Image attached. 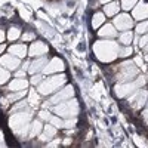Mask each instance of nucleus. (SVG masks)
I'll use <instances>...</instances> for the list:
<instances>
[{
  "label": "nucleus",
  "instance_id": "9b49d317",
  "mask_svg": "<svg viewBox=\"0 0 148 148\" xmlns=\"http://www.w3.org/2000/svg\"><path fill=\"white\" fill-rule=\"evenodd\" d=\"M49 52V46L43 42V40H33L31 45L28 46V58H39V56H45Z\"/></svg>",
  "mask_w": 148,
  "mask_h": 148
},
{
  "label": "nucleus",
  "instance_id": "393cba45",
  "mask_svg": "<svg viewBox=\"0 0 148 148\" xmlns=\"http://www.w3.org/2000/svg\"><path fill=\"white\" fill-rule=\"evenodd\" d=\"M39 96H40V93L37 92V89H34V86L31 89H28V92H27V101H28L30 107L36 108L37 105H39Z\"/></svg>",
  "mask_w": 148,
  "mask_h": 148
},
{
  "label": "nucleus",
  "instance_id": "a878e982",
  "mask_svg": "<svg viewBox=\"0 0 148 148\" xmlns=\"http://www.w3.org/2000/svg\"><path fill=\"white\" fill-rule=\"evenodd\" d=\"M145 33H148V19L135 22V34H136V36H142Z\"/></svg>",
  "mask_w": 148,
  "mask_h": 148
},
{
  "label": "nucleus",
  "instance_id": "a19ab883",
  "mask_svg": "<svg viewBox=\"0 0 148 148\" xmlns=\"http://www.w3.org/2000/svg\"><path fill=\"white\" fill-rule=\"evenodd\" d=\"M73 142V138H64L62 139V145H70Z\"/></svg>",
  "mask_w": 148,
  "mask_h": 148
},
{
  "label": "nucleus",
  "instance_id": "ea45409f",
  "mask_svg": "<svg viewBox=\"0 0 148 148\" xmlns=\"http://www.w3.org/2000/svg\"><path fill=\"white\" fill-rule=\"evenodd\" d=\"M6 49H8V46H6L5 43H2V45H0V56H2V55L5 53V51H6Z\"/></svg>",
  "mask_w": 148,
  "mask_h": 148
},
{
  "label": "nucleus",
  "instance_id": "a18cd8bd",
  "mask_svg": "<svg viewBox=\"0 0 148 148\" xmlns=\"http://www.w3.org/2000/svg\"><path fill=\"white\" fill-rule=\"evenodd\" d=\"M145 52H148V45H147V46L144 47V53H145Z\"/></svg>",
  "mask_w": 148,
  "mask_h": 148
},
{
  "label": "nucleus",
  "instance_id": "20e7f679",
  "mask_svg": "<svg viewBox=\"0 0 148 148\" xmlns=\"http://www.w3.org/2000/svg\"><path fill=\"white\" fill-rule=\"evenodd\" d=\"M141 74L139 67L130 59H125L120 65L116 67V74H114V80L116 83H123V82H129L136 79Z\"/></svg>",
  "mask_w": 148,
  "mask_h": 148
},
{
  "label": "nucleus",
  "instance_id": "7c9ffc66",
  "mask_svg": "<svg viewBox=\"0 0 148 148\" xmlns=\"http://www.w3.org/2000/svg\"><path fill=\"white\" fill-rule=\"evenodd\" d=\"M133 53V49L130 46H120V51H119V58L120 59H126Z\"/></svg>",
  "mask_w": 148,
  "mask_h": 148
},
{
  "label": "nucleus",
  "instance_id": "c9c22d12",
  "mask_svg": "<svg viewBox=\"0 0 148 148\" xmlns=\"http://www.w3.org/2000/svg\"><path fill=\"white\" fill-rule=\"evenodd\" d=\"M148 45V33H145V34H142V36H139V47H145Z\"/></svg>",
  "mask_w": 148,
  "mask_h": 148
},
{
  "label": "nucleus",
  "instance_id": "f8f14e48",
  "mask_svg": "<svg viewBox=\"0 0 148 148\" xmlns=\"http://www.w3.org/2000/svg\"><path fill=\"white\" fill-rule=\"evenodd\" d=\"M22 64V59H19L18 56L12 55V53H3L2 56H0V65L5 67L6 70L9 71H16Z\"/></svg>",
  "mask_w": 148,
  "mask_h": 148
},
{
  "label": "nucleus",
  "instance_id": "c85d7f7f",
  "mask_svg": "<svg viewBox=\"0 0 148 148\" xmlns=\"http://www.w3.org/2000/svg\"><path fill=\"white\" fill-rule=\"evenodd\" d=\"M47 123V121H46ZM49 123L51 125H53L56 129H64V119L59 117V116H51V119H49Z\"/></svg>",
  "mask_w": 148,
  "mask_h": 148
},
{
  "label": "nucleus",
  "instance_id": "6ab92c4d",
  "mask_svg": "<svg viewBox=\"0 0 148 148\" xmlns=\"http://www.w3.org/2000/svg\"><path fill=\"white\" fill-rule=\"evenodd\" d=\"M120 10H121V8H120L119 0H113V2H110V3L102 5V12L105 14L107 18H114Z\"/></svg>",
  "mask_w": 148,
  "mask_h": 148
},
{
  "label": "nucleus",
  "instance_id": "1a4fd4ad",
  "mask_svg": "<svg viewBox=\"0 0 148 148\" xmlns=\"http://www.w3.org/2000/svg\"><path fill=\"white\" fill-rule=\"evenodd\" d=\"M126 99H127V104H129L130 108H133V110H142L147 105V102H148V90L139 88L138 90H135L132 95H129Z\"/></svg>",
  "mask_w": 148,
  "mask_h": 148
},
{
  "label": "nucleus",
  "instance_id": "423d86ee",
  "mask_svg": "<svg viewBox=\"0 0 148 148\" xmlns=\"http://www.w3.org/2000/svg\"><path fill=\"white\" fill-rule=\"evenodd\" d=\"M51 111L55 113L56 116L62 117V119H68V117H77L80 114V104L76 98H70V99L56 104L53 107H51Z\"/></svg>",
  "mask_w": 148,
  "mask_h": 148
},
{
  "label": "nucleus",
  "instance_id": "6e6552de",
  "mask_svg": "<svg viewBox=\"0 0 148 148\" xmlns=\"http://www.w3.org/2000/svg\"><path fill=\"white\" fill-rule=\"evenodd\" d=\"M113 25L117 28V31H126V30H133L135 27V19L132 18V15L129 12H123L120 10L119 14L113 18Z\"/></svg>",
  "mask_w": 148,
  "mask_h": 148
},
{
  "label": "nucleus",
  "instance_id": "cd10ccee",
  "mask_svg": "<svg viewBox=\"0 0 148 148\" xmlns=\"http://www.w3.org/2000/svg\"><path fill=\"white\" fill-rule=\"evenodd\" d=\"M9 80H10V71L0 65V86L8 84Z\"/></svg>",
  "mask_w": 148,
  "mask_h": 148
},
{
  "label": "nucleus",
  "instance_id": "c756f323",
  "mask_svg": "<svg viewBox=\"0 0 148 148\" xmlns=\"http://www.w3.org/2000/svg\"><path fill=\"white\" fill-rule=\"evenodd\" d=\"M45 74L43 73H36V74H31V77H30V86H34V88H37L40 83H42V80L45 79L43 77Z\"/></svg>",
  "mask_w": 148,
  "mask_h": 148
},
{
  "label": "nucleus",
  "instance_id": "4468645a",
  "mask_svg": "<svg viewBox=\"0 0 148 148\" xmlns=\"http://www.w3.org/2000/svg\"><path fill=\"white\" fill-rule=\"evenodd\" d=\"M8 52L18 56L19 59H25L28 58V46L25 45V42H14V45H10L8 47Z\"/></svg>",
  "mask_w": 148,
  "mask_h": 148
},
{
  "label": "nucleus",
  "instance_id": "2f4dec72",
  "mask_svg": "<svg viewBox=\"0 0 148 148\" xmlns=\"http://www.w3.org/2000/svg\"><path fill=\"white\" fill-rule=\"evenodd\" d=\"M21 40L25 42V43H31L33 40H36V33L28 30V31H22V36H21Z\"/></svg>",
  "mask_w": 148,
  "mask_h": 148
},
{
  "label": "nucleus",
  "instance_id": "9d476101",
  "mask_svg": "<svg viewBox=\"0 0 148 148\" xmlns=\"http://www.w3.org/2000/svg\"><path fill=\"white\" fill-rule=\"evenodd\" d=\"M65 70V64H64V61L61 59L59 56H53L47 61V64L46 67L43 68V74L45 76H51V74H56V73H62Z\"/></svg>",
  "mask_w": 148,
  "mask_h": 148
},
{
  "label": "nucleus",
  "instance_id": "a211bd4d",
  "mask_svg": "<svg viewBox=\"0 0 148 148\" xmlns=\"http://www.w3.org/2000/svg\"><path fill=\"white\" fill-rule=\"evenodd\" d=\"M56 133H58V129L53 126V125H51V123H46V125L43 126V130H42V133L37 136V139H39L40 142H49L51 139H53L55 136H56Z\"/></svg>",
  "mask_w": 148,
  "mask_h": 148
},
{
  "label": "nucleus",
  "instance_id": "7ed1b4c3",
  "mask_svg": "<svg viewBox=\"0 0 148 148\" xmlns=\"http://www.w3.org/2000/svg\"><path fill=\"white\" fill-rule=\"evenodd\" d=\"M67 74L62 73H56V74H51L47 76V79H43L42 83L37 86V92H39L42 96H51L52 93L58 92L62 86L67 84Z\"/></svg>",
  "mask_w": 148,
  "mask_h": 148
},
{
  "label": "nucleus",
  "instance_id": "4be33fe9",
  "mask_svg": "<svg viewBox=\"0 0 148 148\" xmlns=\"http://www.w3.org/2000/svg\"><path fill=\"white\" fill-rule=\"evenodd\" d=\"M133 37H135L133 30L120 31V33H119V36H117V42H119L121 46H130V45H132V42H133Z\"/></svg>",
  "mask_w": 148,
  "mask_h": 148
},
{
  "label": "nucleus",
  "instance_id": "5701e85b",
  "mask_svg": "<svg viewBox=\"0 0 148 148\" xmlns=\"http://www.w3.org/2000/svg\"><path fill=\"white\" fill-rule=\"evenodd\" d=\"M21 36H22V30L18 27V25H12L8 31H6V40L9 42H18L21 39Z\"/></svg>",
  "mask_w": 148,
  "mask_h": 148
},
{
  "label": "nucleus",
  "instance_id": "f704fd0d",
  "mask_svg": "<svg viewBox=\"0 0 148 148\" xmlns=\"http://www.w3.org/2000/svg\"><path fill=\"white\" fill-rule=\"evenodd\" d=\"M59 145H62V138H53V139H51L47 144H46V147H49V148H55V147H59Z\"/></svg>",
  "mask_w": 148,
  "mask_h": 148
},
{
  "label": "nucleus",
  "instance_id": "e433bc0d",
  "mask_svg": "<svg viewBox=\"0 0 148 148\" xmlns=\"http://www.w3.org/2000/svg\"><path fill=\"white\" fill-rule=\"evenodd\" d=\"M14 77H27V71L19 67L16 71H14Z\"/></svg>",
  "mask_w": 148,
  "mask_h": 148
},
{
  "label": "nucleus",
  "instance_id": "b1692460",
  "mask_svg": "<svg viewBox=\"0 0 148 148\" xmlns=\"http://www.w3.org/2000/svg\"><path fill=\"white\" fill-rule=\"evenodd\" d=\"M27 92H28V89L27 90H9L5 96L9 99V102L10 104H14V102H16V101H19V99H24L25 98V95H27Z\"/></svg>",
  "mask_w": 148,
  "mask_h": 148
},
{
  "label": "nucleus",
  "instance_id": "f3484780",
  "mask_svg": "<svg viewBox=\"0 0 148 148\" xmlns=\"http://www.w3.org/2000/svg\"><path fill=\"white\" fill-rule=\"evenodd\" d=\"M30 88V80H27V77H14L10 79L8 83V89L9 90H27Z\"/></svg>",
  "mask_w": 148,
  "mask_h": 148
},
{
  "label": "nucleus",
  "instance_id": "0eeeda50",
  "mask_svg": "<svg viewBox=\"0 0 148 148\" xmlns=\"http://www.w3.org/2000/svg\"><path fill=\"white\" fill-rule=\"evenodd\" d=\"M73 96H74V88H73L71 84H65L58 92H55V93H52L51 96H49V99L43 104V108L53 107L56 104H61V102L70 99V98H73Z\"/></svg>",
  "mask_w": 148,
  "mask_h": 148
},
{
  "label": "nucleus",
  "instance_id": "72a5a7b5",
  "mask_svg": "<svg viewBox=\"0 0 148 148\" xmlns=\"http://www.w3.org/2000/svg\"><path fill=\"white\" fill-rule=\"evenodd\" d=\"M51 116H52V113H51L49 110H46V108H43V110L39 111V119H40L42 121H49Z\"/></svg>",
  "mask_w": 148,
  "mask_h": 148
},
{
  "label": "nucleus",
  "instance_id": "473e14b6",
  "mask_svg": "<svg viewBox=\"0 0 148 148\" xmlns=\"http://www.w3.org/2000/svg\"><path fill=\"white\" fill-rule=\"evenodd\" d=\"M76 117H68V119H64V129H74L76 126Z\"/></svg>",
  "mask_w": 148,
  "mask_h": 148
},
{
  "label": "nucleus",
  "instance_id": "4c0bfd02",
  "mask_svg": "<svg viewBox=\"0 0 148 148\" xmlns=\"http://www.w3.org/2000/svg\"><path fill=\"white\" fill-rule=\"evenodd\" d=\"M142 119H144V121L148 125V104L145 105V108L142 110Z\"/></svg>",
  "mask_w": 148,
  "mask_h": 148
},
{
  "label": "nucleus",
  "instance_id": "bb28decb",
  "mask_svg": "<svg viewBox=\"0 0 148 148\" xmlns=\"http://www.w3.org/2000/svg\"><path fill=\"white\" fill-rule=\"evenodd\" d=\"M139 0H120V8L123 12H130Z\"/></svg>",
  "mask_w": 148,
  "mask_h": 148
},
{
  "label": "nucleus",
  "instance_id": "39448f33",
  "mask_svg": "<svg viewBox=\"0 0 148 148\" xmlns=\"http://www.w3.org/2000/svg\"><path fill=\"white\" fill-rule=\"evenodd\" d=\"M145 77L142 76V74H139V76L136 79L133 80H129V82H123V83H116L114 84V93L117 98H120V99H126V98L129 95H132L135 90H138L139 88H144L145 84Z\"/></svg>",
  "mask_w": 148,
  "mask_h": 148
},
{
  "label": "nucleus",
  "instance_id": "ddd939ff",
  "mask_svg": "<svg viewBox=\"0 0 148 148\" xmlns=\"http://www.w3.org/2000/svg\"><path fill=\"white\" fill-rule=\"evenodd\" d=\"M130 15L135 19V22L148 19V2H145V0H139V2L135 5V8L130 10Z\"/></svg>",
  "mask_w": 148,
  "mask_h": 148
},
{
  "label": "nucleus",
  "instance_id": "dca6fc26",
  "mask_svg": "<svg viewBox=\"0 0 148 148\" xmlns=\"http://www.w3.org/2000/svg\"><path fill=\"white\" fill-rule=\"evenodd\" d=\"M49 58L45 55V56H39V58H33L30 61V65H28V70L27 73L28 74H36V73H42L43 68L46 67Z\"/></svg>",
  "mask_w": 148,
  "mask_h": 148
},
{
  "label": "nucleus",
  "instance_id": "f03ea898",
  "mask_svg": "<svg viewBox=\"0 0 148 148\" xmlns=\"http://www.w3.org/2000/svg\"><path fill=\"white\" fill-rule=\"evenodd\" d=\"M120 43L116 39H99L92 45V52L95 58L102 64H111L119 58Z\"/></svg>",
  "mask_w": 148,
  "mask_h": 148
},
{
  "label": "nucleus",
  "instance_id": "58836bf2",
  "mask_svg": "<svg viewBox=\"0 0 148 148\" xmlns=\"http://www.w3.org/2000/svg\"><path fill=\"white\" fill-rule=\"evenodd\" d=\"M5 40H6V31L5 30H0V45L5 43Z\"/></svg>",
  "mask_w": 148,
  "mask_h": 148
},
{
  "label": "nucleus",
  "instance_id": "412c9836",
  "mask_svg": "<svg viewBox=\"0 0 148 148\" xmlns=\"http://www.w3.org/2000/svg\"><path fill=\"white\" fill-rule=\"evenodd\" d=\"M105 22H107V16H105V14H104L102 10L93 12V15H92V18H90V27H92V30L96 31L99 27H102Z\"/></svg>",
  "mask_w": 148,
  "mask_h": 148
},
{
  "label": "nucleus",
  "instance_id": "c03bdc74",
  "mask_svg": "<svg viewBox=\"0 0 148 148\" xmlns=\"http://www.w3.org/2000/svg\"><path fill=\"white\" fill-rule=\"evenodd\" d=\"M144 61H147V62H148V52L144 53Z\"/></svg>",
  "mask_w": 148,
  "mask_h": 148
},
{
  "label": "nucleus",
  "instance_id": "2eb2a0df",
  "mask_svg": "<svg viewBox=\"0 0 148 148\" xmlns=\"http://www.w3.org/2000/svg\"><path fill=\"white\" fill-rule=\"evenodd\" d=\"M96 34L99 39H117L119 31L113 25V22H105L102 27H99L96 30Z\"/></svg>",
  "mask_w": 148,
  "mask_h": 148
},
{
  "label": "nucleus",
  "instance_id": "f257e3e1",
  "mask_svg": "<svg viewBox=\"0 0 148 148\" xmlns=\"http://www.w3.org/2000/svg\"><path fill=\"white\" fill-rule=\"evenodd\" d=\"M33 107H28L25 110H19L15 113H10L8 119V125L18 139H27L28 132H30V125L33 121Z\"/></svg>",
  "mask_w": 148,
  "mask_h": 148
},
{
  "label": "nucleus",
  "instance_id": "37998d69",
  "mask_svg": "<svg viewBox=\"0 0 148 148\" xmlns=\"http://www.w3.org/2000/svg\"><path fill=\"white\" fill-rule=\"evenodd\" d=\"M99 2V5H105V3H110V2H113V0H98Z\"/></svg>",
  "mask_w": 148,
  "mask_h": 148
},
{
  "label": "nucleus",
  "instance_id": "79ce46f5",
  "mask_svg": "<svg viewBox=\"0 0 148 148\" xmlns=\"http://www.w3.org/2000/svg\"><path fill=\"white\" fill-rule=\"evenodd\" d=\"M6 144H5V135L0 132V147H5Z\"/></svg>",
  "mask_w": 148,
  "mask_h": 148
},
{
  "label": "nucleus",
  "instance_id": "aec40b11",
  "mask_svg": "<svg viewBox=\"0 0 148 148\" xmlns=\"http://www.w3.org/2000/svg\"><path fill=\"white\" fill-rule=\"evenodd\" d=\"M43 121L37 117V119H33V121H31V125H30V132H28V136H27V139H34V138H37L39 135L42 133V130H43Z\"/></svg>",
  "mask_w": 148,
  "mask_h": 148
}]
</instances>
